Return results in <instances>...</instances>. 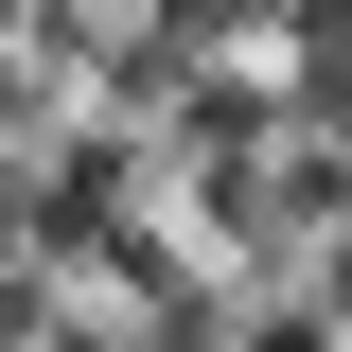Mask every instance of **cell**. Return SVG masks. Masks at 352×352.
I'll return each instance as SVG.
<instances>
[{
  "mask_svg": "<svg viewBox=\"0 0 352 352\" xmlns=\"http://www.w3.org/2000/svg\"><path fill=\"white\" fill-rule=\"evenodd\" d=\"M247 352H335V317H247Z\"/></svg>",
  "mask_w": 352,
  "mask_h": 352,
  "instance_id": "6da1fadb",
  "label": "cell"
}]
</instances>
